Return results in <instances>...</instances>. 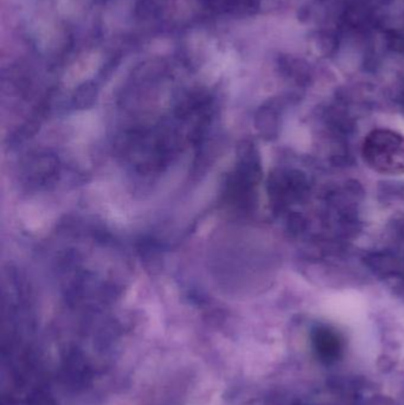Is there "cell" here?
Instances as JSON below:
<instances>
[{
	"label": "cell",
	"instance_id": "1",
	"mask_svg": "<svg viewBox=\"0 0 404 405\" xmlns=\"http://www.w3.org/2000/svg\"><path fill=\"white\" fill-rule=\"evenodd\" d=\"M365 162L382 175H404V135L390 130H375L364 140Z\"/></svg>",
	"mask_w": 404,
	"mask_h": 405
}]
</instances>
